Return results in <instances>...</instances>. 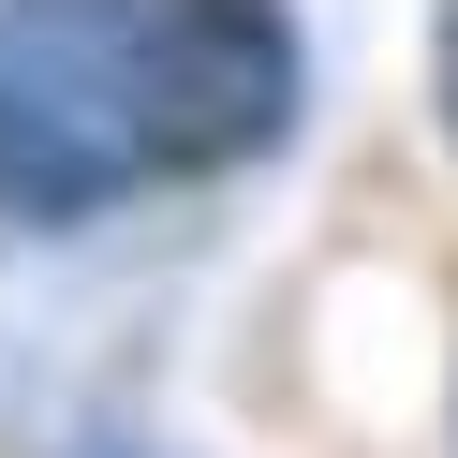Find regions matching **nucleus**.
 I'll list each match as a JSON object with an SVG mask.
<instances>
[{"label":"nucleus","mask_w":458,"mask_h":458,"mask_svg":"<svg viewBox=\"0 0 458 458\" xmlns=\"http://www.w3.org/2000/svg\"><path fill=\"white\" fill-rule=\"evenodd\" d=\"M178 178L163 0H0V222H104Z\"/></svg>","instance_id":"1"},{"label":"nucleus","mask_w":458,"mask_h":458,"mask_svg":"<svg viewBox=\"0 0 458 458\" xmlns=\"http://www.w3.org/2000/svg\"><path fill=\"white\" fill-rule=\"evenodd\" d=\"M444 119H458V0H444Z\"/></svg>","instance_id":"2"},{"label":"nucleus","mask_w":458,"mask_h":458,"mask_svg":"<svg viewBox=\"0 0 458 458\" xmlns=\"http://www.w3.org/2000/svg\"><path fill=\"white\" fill-rule=\"evenodd\" d=\"M89 458H119V444H89Z\"/></svg>","instance_id":"3"}]
</instances>
